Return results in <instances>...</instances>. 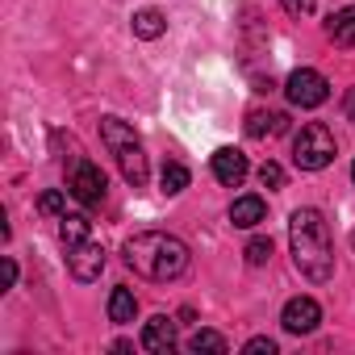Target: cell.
I'll return each instance as SVG.
<instances>
[{"label": "cell", "instance_id": "1", "mask_svg": "<svg viewBox=\"0 0 355 355\" xmlns=\"http://www.w3.org/2000/svg\"><path fill=\"white\" fill-rule=\"evenodd\" d=\"M121 255H125V263H130L138 276H146V280H155V284L180 280V276L189 272V247L175 239V234H163V230H146V234L125 239Z\"/></svg>", "mask_w": 355, "mask_h": 355}, {"label": "cell", "instance_id": "2", "mask_svg": "<svg viewBox=\"0 0 355 355\" xmlns=\"http://www.w3.org/2000/svg\"><path fill=\"white\" fill-rule=\"evenodd\" d=\"M288 243H293V263L301 268L305 280L326 284L334 276V247H330L326 218L318 209H297L288 218Z\"/></svg>", "mask_w": 355, "mask_h": 355}, {"label": "cell", "instance_id": "3", "mask_svg": "<svg viewBox=\"0 0 355 355\" xmlns=\"http://www.w3.org/2000/svg\"><path fill=\"white\" fill-rule=\"evenodd\" d=\"M101 134H105V142H109V150H113L121 175H125V184L142 189V184H146V155H142L138 134H134L121 117H105V121H101Z\"/></svg>", "mask_w": 355, "mask_h": 355}, {"label": "cell", "instance_id": "4", "mask_svg": "<svg viewBox=\"0 0 355 355\" xmlns=\"http://www.w3.org/2000/svg\"><path fill=\"white\" fill-rule=\"evenodd\" d=\"M293 163L301 171H322L334 163V134L322 125V121H309L301 125V134L293 138Z\"/></svg>", "mask_w": 355, "mask_h": 355}, {"label": "cell", "instance_id": "5", "mask_svg": "<svg viewBox=\"0 0 355 355\" xmlns=\"http://www.w3.org/2000/svg\"><path fill=\"white\" fill-rule=\"evenodd\" d=\"M284 92H288V101H293L297 109H318V105H326L330 84H326L322 71H313V67H297V71L288 76Z\"/></svg>", "mask_w": 355, "mask_h": 355}, {"label": "cell", "instance_id": "6", "mask_svg": "<svg viewBox=\"0 0 355 355\" xmlns=\"http://www.w3.org/2000/svg\"><path fill=\"white\" fill-rule=\"evenodd\" d=\"M67 189H71V197H76L80 205L96 209V205L105 201V171H101L96 163L80 159V163L71 167V180H67Z\"/></svg>", "mask_w": 355, "mask_h": 355}, {"label": "cell", "instance_id": "7", "mask_svg": "<svg viewBox=\"0 0 355 355\" xmlns=\"http://www.w3.org/2000/svg\"><path fill=\"white\" fill-rule=\"evenodd\" d=\"M280 322H284L288 334H313L318 322H322V305H318L313 297H293V301L284 305Z\"/></svg>", "mask_w": 355, "mask_h": 355}, {"label": "cell", "instance_id": "8", "mask_svg": "<svg viewBox=\"0 0 355 355\" xmlns=\"http://www.w3.org/2000/svg\"><path fill=\"white\" fill-rule=\"evenodd\" d=\"M67 268H71V276H76L80 284H92V280L105 272V251H101L96 243H80V247L67 251Z\"/></svg>", "mask_w": 355, "mask_h": 355}, {"label": "cell", "instance_id": "9", "mask_svg": "<svg viewBox=\"0 0 355 355\" xmlns=\"http://www.w3.org/2000/svg\"><path fill=\"white\" fill-rule=\"evenodd\" d=\"M247 171H251V163H247V155H243V150H234V146L214 150V175H218V184L239 189V184L247 180Z\"/></svg>", "mask_w": 355, "mask_h": 355}, {"label": "cell", "instance_id": "10", "mask_svg": "<svg viewBox=\"0 0 355 355\" xmlns=\"http://www.w3.org/2000/svg\"><path fill=\"white\" fill-rule=\"evenodd\" d=\"M142 347L146 351H155V355H171L175 351V322L171 318H150L146 326H142Z\"/></svg>", "mask_w": 355, "mask_h": 355}, {"label": "cell", "instance_id": "11", "mask_svg": "<svg viewBox=\"0 0 355 355\" xmlns=\"http://www.w3.org/2000/svg\"><path fill=\"white\" fill-rule=\"evenodd\" d=\"M326 38L334 46H355V5L338 9L334 17H326Z\"/></svg>", "mask_w": 355, "mask_h": 355}, {"label": "cell", "instance_id": "12", "mask_svg": "<svg viewBox=\"0 0 355 355\" xmlns=\"http://www.w3.org/2000/svg\"><path fill=\"white\" fill-rule=\"evenodd\" d=\"M263 197H239L234 205H230V222L234 226H243V230H251V226H259L263 222Z\"/></svg>", "mask_w": 355, "mask_h": 355}, {"label": "cell", "instance_id": "13", "mask_svg": "<svg viewBox=\"0 0 355 355\" xmlns=\"http://www.w3.org/2000/svg\"><path fill=\"white\" fill-rule=\"evenodd\" d=\"M88 230H92V222H88L84 214H63V218H59V239H63L67 251L80 247V243H88Z\"/></svg>", "mask_w": 355, "mask_h": 355}, {"label": "cell", "instance_id": "14", "mask_svg": "<svg viewBox=\"0 0 355 355\" xmlns=\"http://www.w3.org/2000/svg\"><path fill=\"white\" fill-rule=\"evenodd\" d=\"M134 318H138V297H134L130 288H113V293H109V322L125 326V322H134Z\"/></svg>", "mask_w": 355, "mask_h": 355}, {"label": "cell", "instance_id": "15", "mask_svg": "<svg viewBox=\"0 0 355 355\" xmlns=\"http://www.w3.org/2000/svg\"><path fill=\"white\" fill-rule=\"evenodd\" d=\"M284 130H288V113H251L247 117L251 138H268V134H284Z\"/></svg>", "mask_w": 355, "mask_h": 355}, {"label": "cell", "instance_id": "16", "mask_svg": "<svg viewBox=\"0 0 355 355\" xmlns=\"http://www.w3.org/2000/svg\"><path fill=\"white\" fill-rule=\"evenodd\" d=\"M163 30H167V21H163L159 9H138V13H134V34H138V38L150 42V38H159Z\"/></svg>", "mask_w": 355, "mask_h": 355}, {"label": "cell", "instance_id": "17", "mask_svg": "<svg viewBox=\"0 0 355 355\" xmlns=\"http://www.w3.org/2000/svg\"><path fill=\"white\" fill-rule=\"evenodd\" d=\"M159 184H163V193H167V197L184 193V189H189V167H184V163H163Z\"/></svg>", "mask_w": 355, "mask_h": 355}, {"label": "cell", "instance_id": "18", "mask_svg": "<svg viewBox=\"0 0 355 355\" xmlns=\"http://www.w3.org/2000/svg\"><path fill=\"white\" fill-rule=\"evenodd\" d=\"M189 351H197V355H201V351H209V355H226L230 347H226V338H222L218 330H197V334L189 338Z\"/></svg>", "mask_w": 355, "mask_h": 355}, {"label": "cell", "instance_id": "19", "mask_svg": "<svg viewBox=\"0 0 355 355\" xmlns=\"http://www.w3.org/2000/svg\"><path fill=\"white\" fill-rule=\"evenodd\" d=\"M243 255H247V263H251V268H263V263L272 259V239H263V234H259V239H251Z\"/></svg>", "mask_w": 355, "mask_h": 355}, {"label": "cell", "instance_id": "20", "mask_svg": "<svg viewBox=\"0 0 355 355\" xmlns=\"http://www.w3.org/2000/svg\"><path fill=\"white\" fill-rule=\"evenodd\" d=\"M259 184H263V189H284V167L268 159V163L259 167Z\"/></svg>", "mask_w": 355, "mask_h": 355}, {"label": "cell", "instance_id": "21", "mask_svg": "<svg viewBox=\"0 0 355 355\" xmlns=\"http://www.w3.org/2000/svg\"><path fill=\"white\" fill-rule=\"evenodd\" d=\"M38 209H42L46 218H63V193H55V189L42 193V197H38Z\"/></svg>", "mask_w": 355, "mask_h": 355}, {"label": "cell", "instance_id": "22", "mask_svg": "<svg viewBox=\"0 0 355 355\" xmlns=\"http://www.w3.org/2000/svg\"><path fill=\"white\" fill-rule=\"evenodd\" d=\"M243 351H247V355H276V343H272V338H251Z\"/></svg>", "mask_w": 355, "mask_h": 355}, {"label": "cell", "instance_id": "23", "mask_svg": "<svg viewBox=\"0 0 355 355\" xmlns=\"http://www.w3.org/2000/svg\"><path fill=\"white\" fill-rule=\"evenodd\" d=\"M280 5H284L293 17H305V13H313V0H280Z\"/></svg>", "mask_w": 355, "mask_h": 355}, {"label": "cell", "instance_id": "24", "mask_svg": "<svg viewBox=\"0 0 355 355\" xmlns=\"http://www.w3.org/2000/svg\"><path fill=\"white\" fill-rule=\"evenodd\" d=\"M13 284H17V263L5 259V288H13Z\"/></svg>", "mask_w": 355, "mask_h": 355}, {"label": "cell", "instance_id": "25", "mask_svg": "<svg viewBox=\"0 0 355 355\" xmlns=\"http://www.w3.org/2000/svg\"><path fill=\"white\" fill-rule=\"evenodd\" d=\"M347 117L355 121V88H351V96H347Z\"/></svg>", "mask_w": 355, "mask_h": 355}, {"label": "cell", "instance_id": "26", "mask_svg": "<svg viewBox=\"0 0 355 355\" xmlns=\"http://www.w3.org/2000/svg\"><path fill=\"white\" fill-rule=\"evenodd\" d=\"M351 180H355V163H351Z\"/></svg>", "mask_w": 355, "mask_h": 355}, {"label": "cell", "instance_id": "27", "mask_svg": "<svg viewBox=\"0 0 355 355\" xmlns=\"http://www.w3.org/2000/svg\"><path fill=\"white\" fill-rule=\"evenodd\" d=\"M351 243H355V234H351Z\"/></svg>", "mask_w": 355, "mask_h": 355}]
</instances>
